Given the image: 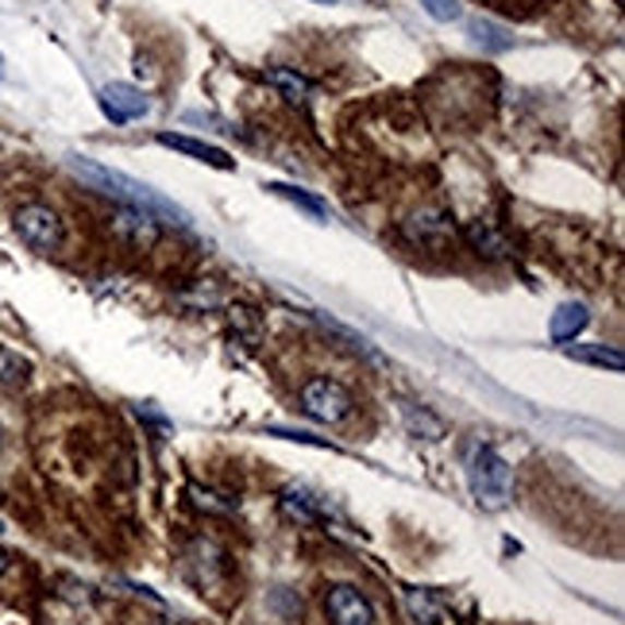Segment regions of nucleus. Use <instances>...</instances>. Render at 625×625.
<instances>
[{
	"label": "nucleus",
	"instance_id": "obj_1",
	"mask_svg": "<svg viewBox=\"0 0 625 625\" xmlns=\"http://www.w3.org/2000/svg\"><path fill=\"white\" fill-rule=\"evenodd\" d=\"M67 167L74 170V178H82L93 193H105V197L120 201V205H128V208H143V213H151L159 225L190 228V213H185L178 201H170L167 193H159V190H151L147 182L124 175V170H112V167H105V163L85 159V155H70Z\"/></svg>",
	"mask_w": 625,
	"mask_h": 625
},
{
	"label": "nucleus",
	"instance_id": "obj_2",
	"mask_svg": "<svg viewBox=\"0 0 625 625\" xmlns=\"http://www.w3.org/2000/svg\"><path fill=\"white\" fill-rule=\"evenodd\" d=\"M467 486H471V498L483 509H506L514 498V467L502 459L498 448L491 444H467Z\"/></svg>",
	"mask_w": 625,
	"mask_h": 625
},
{
	"label": "nucleus",
	"instance_id": "obj_3",
	"mask_svg": "<svg viewBox=\"0 0 625 625\" xmlns=\"http://www.w3.org/2000/svg\"><path fill=\"white\" fill-rule=\"evenodd\" d=\"M298 401H301V413L321 421V425H340V421L351 417V409H356V398H351L348 386L328 375L309 378V383L301 386Z\"/></svg>",
	"mask_w": 625,
	"mask_h": 625
},
{
	"label": "nucleus",
	"instance_id": "obj_4",
	"mask_svg": "<svg viewBox=\"0 0 625 625\" xmlns=\"http://www.w3.org/2000/svg\"><path fill=\"white\" fill-rule=\"evenodd\" d=\"M12 228H16L20 240H24L32 251H39V255L59 251L62 240H67V225H62V217L50 205H43V201H27V205H20L16 217H12Z\"/></svg>",
	"mask_w": 625,
	"mask_h": 625
},
{
	"label": "nucleus",
	"instance_id": "obj_5",
	"mask_svg": "<svg viewBox=\"0 0 625 625\" xmlns=\"http://www.w3.org/2000/svg\"><path fill=\"white\" fill-rule=\"evenodd\" d=\"M109 232L112 240H120L132 251H151V248H159L163 240L159 220L151 217V213H143V208H128V205H120L109 217Z\"/></svg>",
	"mask_w": 625,
	"mask_h": 625
},
{
	"label": "nucleus",
	"instance_id": "obj_6",
	"mask_svg": "<svg viewBox=\"0 0 625 625\" xmlns=\"http://www.w3.org/2000/svg\"><path fill=\"white\" fill-rule=\"evenodd\" d=\"M325 614L333 625H375V606H371V599L351 584L328 587Z\"/></svg>",
	"mask_w": 625,
	"mask_h": 625
},
{
	"label": "nucleus",
	"instance_id": "obj_7",
	"mask_svg": "<svg viewBox=\"0 0 625 625\" xmlns=\"http://www.w3.org/2000/svg\"><path fill=\"white\" fill-rule=\"evenodd\" d=\"M97 105L112 124H132V120H143L151 112V100L143 97V89L128 82H109L97 93Z\"/></svg>",
	"mask_w": 625,
	"mask_h": 625
},
{
	"label": "nucleus",
	"instance_id": "obj_8",
	"mask_svg": "<svg viewBox=\"0 0 625 625\" xmlns=\"http://www.w3.org/2000/svg\"><path fill=\"white\" fill-rule=\"evenodd\" d=\"M155 140H159V147L178 151V155H185V159L205 163V167H213V170H236V159L228 155V151H220L217 143L193 140V135H178V132H159Z\"/></svg>",
	"mask_w": 625,
	"mask_h": 625
},
{
	"label": "nucleus",
	"instance_id": "obj_9",
	"mask_svg": "<svg viewBox=\"0 0 625 625\" xmlns=\"http://www.w3.org/2000/svg\"><path fill=\"white\" fill-rule=\"evenodd\" d=\"M406 236L413 243H441L452 236V220L444 208H421L406 220Z\"/></svg>",
	"mask_w": 625,
	"mask_h": 625
},
{
	"label": "nucleus",
	"instance_id": "obj_10",
	"mask_svg": "<svg viewBox=\"0 0 625 625\" xmlns=\"http://www.w3.org/2000/svg\"><path fill=\"white\" fill-rule=\"evenodd\" d=\"M401 425L417 441H444V433H448L444 417H436L429 406H413V401H401Z\"/></svg>",
	"mask_w": 625,
	"mask_h": 625
},
{
	"label": "nucleus",
	"instance_id": "obj_11",
	"mask_svg": "<svg viewBox=\"0 0 625 625\" xmlns=\"http://www.w3.org/2000/svg\"><path fill=\"white\" fill-rule=\"evenodd\" d=\"M587 325H591V313H587V305H579V301H567V305H560L556 313H552L549 336H552V344H572Z\"/></svg>",
	"mask_w": 625,
	"mask_h": 625
},
{
	"label": "nucleus",
	"instance_id": "obj_12",
	"mask_svg": "<svg viewBox=\"0 0 625 625\" xmlns=\"http://www.w3.org/2000/svg\"><path fill=\"white\" fill-rule=\"evenodd\" d=\"M564 356L576 359V363H587V368H599V371H622L625 368V356L610 344H564Z\"/></svg>",
	"mask_w": 625,
	"mask_h": 625
},
{
	"label": "nucleus",
	"instance_id": "obj_13",
	"mask_svg": "<svg viewBox=\"0 0 625 625\" xmlns=\"http://www.w3.org/2000/svg\"><path fill=\"white\" fill-rule=\"evenodd\" d=\"M263 82H267L271 89H275L283 100H290V105H305V100H309V93H313V85H309V77H301L298 70H290V67L263 70Z\"/></svg>",
	"mask_w": 625,
	"mask_h": 625
},
{
	"label": "nucleus",
	"instance_id": "obj_14",
	"mask_svg": "<svg viewBox=\"0 0 625 625\" xmlns=\"http://www.w3.org/2000/svg\"><path fill=\"white\" fill-rule=\"evenodd\" d=\"M464 236H467V243H471V251H476V255L502 259L509 251V243L502 240V236L494 232L491 225H483V220H471V225L464 228Z\"/></svg>",
	"mask_w": 625,
	"mask_h": 625
},
{
	"label": "nucleus",
	"instance_id": "obj_15",
	"mask_svg": "<svg viewBox=\"0 0 625 625\" xmlns=\"http://www.w3.org/2000/svg\"><path fill=\"white\" fill-rule=\"evenodd\" d=\"M471 43L483 50H491V55H498V50H509L514 47V35H509V27L502 24H491V20H471Z\"/></svg>",
	"mask_w": 625,
	"mask_h": 625
},
{
	"label": "nucleus",
	"instance_id": "obj_16",
	"mask_svg": "<svg viewBox=\"0 0 625 625\" xmlns=\"http://www.w3.org/2000/svg\"><path fill=\"white\" fill-rule=\"evenodd\" d=\"M267 190L275 193V197H286L290 205H298L301 213H309L313 220H328V205L321 197H313V193L298 190V185H286V182H271Z\"/></svg>",
	"mask_w": 625,
	"mask_h": 625
},
{
	"label": "nucleus",
	"instance_id": "obj_17",
	"mask_svg": "<svg viewBox=\"0 0 625 625\" xmlns=\"http://www.w3.org/2000/svg\"><path fill=\"white\" fill-rule=\"evenodd\" d=\"M283 506L290 517H298V521H305V526H313V521H321V506L317 498L309 491H298V486H290V491L283 494Z\"/></svg>",
	"mask_w": 625,
	"mask_h": 625
},
{
	"label": "nucleus",
	"instance_id": "obj_18",
	"mask_svg": "<svg viewBox=\"0 0 625 625\" xmlns=\"http://www.w3.org/2000/svg\"><path fill=\"white\" fill-rule=\"evenodd\" d=\"M267 433H271V436H283V441H293V444H309V448H328V452H336L333 441L305 433V429H267Z\"/></svg>",
	"mask_w": 625,
	"mask_h": 625
},
{
	"label": "nucleus",
	"instance_id": "obj_19",
	"mask_svg": "<svg viewBox=\"0 0 625 625\" xmlns=\"http://www.w3.org/2000/svg\"><path fill=\"white\" fill-rule=\"evenodd\" d=\"M421 9H425L436 24H452V20H459V12H464L459 0H421Z\"/></svg>",
	"mask_w": 625,
	"mask_h": 625
},
{
	"label": "nucleus",
	"instance_id": "obj_20",
	"mask_svg": "<svg viewBox=\"0 0 625 625\" xmlns=\"http://www.w3.org/2000/svg\"><path fill=\"white\" fill-rule=\"evenodd\" d=\"M409 614H413L417 617V625H421V622H433V617H436V606H433V599H429V594L425 591H409Z\"/></svg>",
	"mask_w": 625,
	"mask_h": 625
},
{
	"label": "nucleus",
	"instance_id": "obj_21",
	"mask_svg": "<svg viewBox=\"0 0 625 625\" xmlns=\"http://www.w3.org/2000/svg\"><path fill=\"white\" fill-rule=\"evenodd\" d=\"M193 502H197L201 509H208V514H232V502H217L220 494H213V491H201V486H193Z\"/></svg>",
	"mask_w": 625,
	"mask_h": 625
},
{
	"label": "nucleus",
	"instance_id": "obj_22",
	"mask_svg": "<svg viewBox=\"0 0 625 625\" xmlns=\"http://www.w3.org/2000/svg\"><path fill=\"white\" fill-rule=\"evenodd\" d=\"M12 375V356L4 348H0V383H4V378Z\"/></svg>",
	"mask_w": 625,
	"mask_h": 625
},
{
	"label": "nucleus",
	"instance_id": "obj_23",
	"mask_svg": "<svg viewBox=\"0 0 625 625\" xmlns=\"http://www.w3.org/2000/svg\"><path fill=\"white\" fill-rule=\"evenodd\" d=\"M4 567H9V556H4V552H0V576H4Z\"/></svg>",
	"mask_w": 625,
	"mask_h": 625
},
{
	"label": "nucleus",
	"instance_id": "obj_24",
	"mask_svg": "<svg viewBox=\"0 0 625 625\" xmlns=\"http://www.w3.org/2000/svg\"><path fill=\"white\" fill-rule=\"evenodd\" d=\"M317 4H336V0H317Z\"/></svg>",
	"mask_w": 625,
	"mask_h": 625
},
{
	"label": "nucleus",
	"instance_id": "obj_25",
	"mask_svg": "<svg viewBox=\"0 0 625 625\" xmlns=\"http://www.w3.org/2000/svg\"><path fill=\"white\" fill-rule=\"evenodd\" d=\"M0 77H4V59H0Z\"/></svg>",
	"mask_w": 625,
	"mask_h": 625
},
{
	"label": "nucleus",
	"instance_id": "obj_26",
	"mask_svg": "<svg viewBox=\"0 0 625 625\" xmlns=\"http://www.w3.org/2000/svg\"><path fill=\"white\" fill-rule=\"evenodd\" d=\"M0 533H4V517H0Z\"/></svg>",
	"mask_w": 625,
	"mask_h": 625
},
{
	"label": "nucleus",
	"instance_id": "obj_27",
	"mask_svg": "<svg viewBox=\"0 0 625 625\" xmlns=\"http://www.w3.org/2000/svg\"><path fill=\"white\" fill-rule=\"evenodd\" d=\"M0 441H4V429H0Z\"/></svg>",
	"mask_w": 625,
	"mask_h": 625
}]
</instances>
